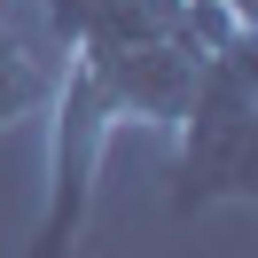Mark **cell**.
I'll return each mask as SVG.
<instances>
[{
	"mask_svg": "<svg viewBox=\"0 0 258 258\" xmlns=\"http://www.w3.org/2000/svg\"><path fill=\"white\" fill-rule=\"evenodd\" d=\"M219 204H258V71H250V47L211 55L180 125H172V211L196 219V211H219Z\"/></svg>",
	"mask_w": 258,
	"mask_h": 258,
	"instance_id": "6da1fadb",
	"label": "cell"
},
{
	"mask_svg": "<svg viewBox=\"0 0 258 258\" xmlns=\"http://www.w3.org/2000/svg\"><path fill=\"white\" fill-rule=\"evenodd\" d=\"M117 133H125V117L110 110V94L94 86V71L79 55H63V79H55V102H47V196H39L32 258H71L86 242L102 157H110Z\"/></svg>",
	"mask_w": 258,
	"mask_h": 258,
	"instance_id": "7a4b0ae2",
	"label": "cell"
},
{
	"mask_svg": "<svg viewBox=\"0 0 258 258\" xmlns=\"http://www.w3.org/2000/svg\"><path fill=\"white\" fill-rule=\"evenodd\" d=\"M79 63L94 71V86L110 94V110L125 117V125L172 133L211 55L196 47L188 32H141V39H102V47H79Z\"/></svg>",
	"mask_w": 258,
	"mask_h": 258,
	"instance_id": "3957f363",
	"label": "cell"
},
{
	"mask_svg": "<svg viewBox=\"0 0 258 258\" xmlns=\"http://www.w3.org/2000/svg\"><path fill=\"white\" fill-rule=\"evenodd\" d=\"M39 16H47V39L63 55L102 47V39H141V32H188L180 0H39Z\"/></svg>",
	"mask_w": 258,
	"mask_h": 258,
	"instance_id": "277c9868",
	"label": "cell"
},
{
	"mask_svg": "<svg viewBox=\"0 0 258 258\" xmlns=\"http://www.w3.org/2000/svg\"><path fill=\"white\" fill-rule=\"evenodd\" d=\"M55 79H63V55H47L16 16H8V8H0V133H16V125H32V117H47Z\"/></svg>",
	"mask_w": 258,
	"mask_h": 258,
	"instance_id": "5b68a950",
	"label": "cell"
},
{
	"mask_svg": "<svg viewBox=\"0 0 258 258\" xmlns=\"http://www.w3.org/2000/svg\"><path fill=\"white\" fill-rule=\"evenodd\" d=\"M196 47L204 55H242L250 47V0H180Z\"/></svg>",
	"mask_w": 258,
	"mask_h": 258,
	"instance_id": "8992f818",
	"label": "cell"
},
{
	"mask_svg": "<svg viewBox=\"0 0 258 258\" xmlns=\"http://www.w3.org/2000/svg\"><path fill=\"white\" fill-rule=\"evenodd\" d=\"M0 8H8V0H0Z\"/></svg>",
	"mask_w": 258,
	"mask_h": 258,
	"instance_id": "52a82bcc",
	"label": "cell"
}]
</instances>
